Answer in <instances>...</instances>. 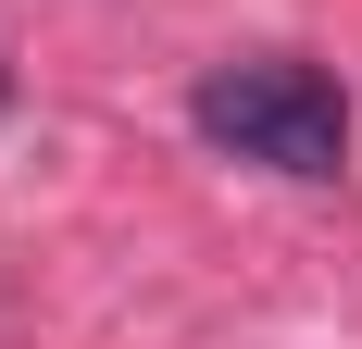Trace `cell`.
<instances>
[{
	"instance_id": "6da1fadb",
	"label": "cell",
	"mask_w": 362,
	"mask_h": 349,
	"mask_svg": "<svg viewBox=\"0 0 362 349\" xmlns=\"http://www.w3.org/2000/svg\"><path fill=\"white\" fill-rule=\"evenodd\" d=\"M187 125L213 150H238V162H262V174H337L350 162V88L325 63H288V50L213 63L200 100H187Z\"/></svg>"
}]
</instances>
